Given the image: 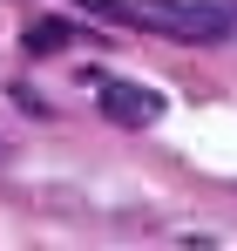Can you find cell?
<instances>
[{
	"instance_id": "cell-1",
	"label": "cell",
	"mask_w": 237,
	"mask_h": 251,
	"mask_svg": "<svg viewBox=\"0 0 237 251\" xmlns=\"http://www.w3.org/2000/svg\"><path fill=\"white\" fill-rule=\"evenodd\" d=\"M95 7L136 21V27H156L169 41H190V48H210V41H231L237 34L231 0H95Z\"/></svg>"
},
{
	"instance_id": "cell-2",
	"label": "cell",
	"mask_w": 237,
	"mask_h": 251,
	"mask_svg": "<svg viewBox=\"0 0 237 251\" xmlns=\"http://www.w3.org/2000/svg\"><path fill=\"white\" fill-rule=\"evenodd\" d=\"M95 109L109 123H122V129H149L163 116V95L142 88V82H129V75H95Z\"/></svg>"
},
{
	"instance_id": "cell-3",
	"label": "cell",
	"mask_w": 237,
	"mask_h": 251,
	"mask_svg": "<svg viewBox=\"0 0 237 251\" xmlns=\"http://www.w3.org/2000/svg\"><path fill=\"white\" fill-rule=\"evenodd\" d=\"M68 41H75L68 21H41V27H27V48H34V54H54V48H68Z\"/></svg>"
}]
</instances>
